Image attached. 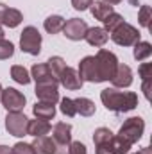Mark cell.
Returning <instances> with one entry per match:
<instances>
[{"instance_id":"7402d4cb","label":"cell","mask_w":152,"mask_h":154,"mask_svg":"<svg viewBox=\"0 0 152 154\" xmlns=\"http://www.w3.org/2000/svg\"><path fill=\"white\" fill-rule=\"evenodd\" d=\"M65 22H66V20H65L63 16H59V14H52V16H48V18L45 20L43 27H45V31H47L48 34H57V32L63 31Z\"/></svg>"},{"instance_id":"603a6c76","label":"cell","mask_w":152,"mask_h":154,"mask_svg":"<svg viewBox=\"0 0 152 154\" xmlns=\"http://www.w3.org/2000/svg\"><path fill=\"white\" fill-rule=\"evenodd\" d=\"M47 66H48V70H50L52 77L59 82V75H61V74H63V70L66 68L65 59H63V57H59V56H54V57H50V59L47 61Z\"/></svg>"},{"instance_id":"7c38bea8","label":"cell","mask_w":152,"mask_h":154,"mask_svg":"<svg viewBox=\"0 0 152 154\" xmlns=\"http://www.w3.org/2000/svg\"><path fill=\"white\" fill-rule=\"evenodd\" d=\"M111 82L114 88H129L132 84V70L127 65H118Z\"/></svg>"},{"instance_id":"d590c367","label":"cell","mask_w":152,"mask_h":154,"mask_svg":"<svg viewBox=\"0 0 152 154\" xmlns=\"http://www.w3.org/2000/svg\"><path fill=\"white\" fill-rule=\"evenodd\" d=\"M91 4H93V0H72V5L77 11H86Z\"/></svg>"},{"instance_id":"5b68a950","label":"cell","mask_w":152,"mask_h":154,"mask_svg":"<svg viewBox=\"0 0 152 154\" xmlns=\"http://www.w3.org/2000/svg\"><path fill=\"white\" fill-rule=\"evenodd\" d=\"M20 47L23 52L31 54V56H38L41 52V34L36 27L29 25L22 31V36H20Z\"/></svg>"},{"instance_id":"44dd1931","label":"cell","mask_w":152,"mask_h":154,"mask_svg":"<svg viewBox=\"0 0 152 154\" xmlns=\"http://www.w3.org/2000/svg\"><path fill=\"white\" fill-rule=\"evenodd\" d=\"M31 79H34L36 82H47V81H56L52 74H50V70H48V66H47V63H38V65H34L32 66V70H31Z\"/></svg>"},{"instance_id":"74e56055","label":"cell","mask_w":152,"mask_h":154,"mask_svg":"<svg viewBox=\"0 0 152 154\" xmlns=\"http://www.w3.org/2000/svg\"><path fill=\"white\" fill-rule=\"evenodd\" d=\"M141 91L145 93V99L150 100V79H149V81H143V84H141Z\"/></svg>"},{"instance_id":"f6af8a7d","label":"cell","mask_w":152,"mask_h":154,"mask_svg":"<svg viewBox=\"0 0 152 154\" xmlns=\"http://www.w3.org/2000/svg\"><path fill=\"white\" fill-rule=\"evenodd\" d=\"M11 154H13V151H11Z\"/></svg>"},{"instance_id":"4316f807","label":"cell","mask_w":152,"mask_h":154,"mask_svg":"<svg viewBox=\"0 0 152 154\" xmlns=\"http://www.w3.org/2000/svg\"><path fill=\"white\" fill-rule=\"evenodd\" d=\"M123 23V16L122 14H118V13H111L106 20H104V29L108 31V32H113L116 27H120Z\"/></svg>"},{"instance_id":"d6a6232c","label":"cell","mask_w":152,"mask_h":154,"mask_svg":"<svg viewBox=\"0 0 152 154\" xmlns=\"http://www.w3.org/2000/svg\"><path fill=\"white\" fill-rule=\"evenodd\" d=\"M138 74L143 81H149L152 79V63H143L140 68H138Z\"/></svg>"},{"instance_id":"3957f363","label":"cell","mask_w":152,"mask_h":154,"mask_svg":"<svg viewBox=\"0 0 152 154\" xmlns=\"http://www.w3.org/2000/svg\"><path fill=\"white\" fill-rule=\"evenodd\" d=\"M97 59V66H99V75L100 81H111L116 72V66H118V59L113 52L106 50V48H100L95 56Z\"/></svg>"},{"instance_id":"1f68e13d","label":"cell","mask_w":152,"mask_h":154,"mask_svg":"<svg viewBox=\"0 0 152 154\" xmlns=\"http://www.w3.org/2000/svg\"><path fill=\"white\" fill-rule=\"evenodd\" d=\"M13 149V154H36L34 152V147L32 143H25V142H18Z\"/></svg>"},{"instance_id":"484cf974","label":"cell","mask_w":152,"mask_h":154,"mask_svg":"<svg viewBox=\"0 0 152 154\" xmlns=\"http://www.w3.org/2000/svg\"><path fill=\"white\" fill-rule=\"evenodd\" d=\"M113 136L114 134L111 133V129H108V127H99V129H95V133H93V142H95V145H100V143L109 142Z\"/></svg>"},{"instance_id":"e575fe53","label":"cell","mask_w":152,"mask_h":154,"mask_svg":"<svg viewBox=\"0 0 152 154\" xmlns=\"http://www.w3.org/2000/svg\"><path fill=\"white\" fill-rule=\"evenodd\" d=\"M97 154H116L114 152V149H113V145H111V140L106 142V143L97 145Z\"/></svg>"},{"instance_id":"d4e9b609","label":"cell","mask_w":152,"mask_h":154,"mask_svg":"<svg viewBox=\"0 0 152 154\" xmlns=\"http://www.w3.org/2000/svg\"><path fill=\"white\" fill-rule=\"evenodd\" d=\"M11 77H13L18 84H29V82H31L29 72H27L22 65H14V66L11 68Z\"/></svg>"},{"instance_id":"ee69618b","label":"cell","mask_w":152,"mask_h":154,"mask_svg":"<svg viewBox=\"0 0 152 154\" xmlns=\"http://www.w3.org/2000/svg\"><path fill=\"white\" fill-rule=\"evenodd\" d=\"M0 97H2V84H0Z\"/></svg>"},{"instance_id":"9c48e42d","label":"cell","mask_w":152,"mask_h":154,"mask_svg":"<svg viewBox=\"0 0 152 154\" xmlns=\"http://www.w3.org/2000/svg\"><path fill=\"white\" fill-rule=\"evenodd\" d=\"M57 81H47V82H36V97L41 102L56 104L59 100V91H57Z\"/></svg>"},{"instance_id":"83f0119b","label":"cell","mask_w":152,"mask_h":154,"mask_svg":"<svg viewBox=\"0 0 152 154\" xmlns=\"http://www.w3.org/2000/svg\"><path fill=\"white\" fill-rule=\"evenodd\" d=\"M150 20H152V9L150 5H141L140 7V13H138V22L141 27L149 29L150 27Z\"/></svg>"},{"instance_id":"ab89813d","label":"cell","mask_w":152,"mask_h":154,"mask_svg":"<svg viewBox=\"0 0 152 154\" xmlns=\"http://www.w3.org/2000/svg\"><path fill=\"white\" fill-rule=\"evenodd\" d=\"M5 4H0V23H2V18H4V13H5Z\"/></svg>"},{"instance_id":"52a82bcc","label":"cell","mask_w":152,"mask_h":154,"mask_svg":"<svg viewBox=\"0 0 152 154\" xmlns=\"http://www.w3.org/2000/svg\"><path fill=\"white\" fill-rule=\"evenodd\" d=\"M0 100H2V106L7 109V111H22L23 108H25V95L22 93V91H18V90H14V88H5V90H2V97H0Z\"/></svg>"},{"instance_id":"f1b7e54d","label":"cell","mask_w":152,"mask_h":154,"mask_svg":"<svg viewBox=\"0 0 152 154\" xmlns=\"http://www.w3.org/2000/svg\"><path fill=\"white\" fill-rule=\"evenodd\" d=\"M111 145H113V149H114V152H116V154H127V152H129V149L132 147L131 143H127L125 140H122L118 134L111 138Z\"/></svg>"},{"instance_id":"4dcf8cb0","label":"cell","mask_w":152,"mask_h":154,"mask_svg":"<svg viewBox=\"0 0 152 154\" xmlns=\"http://www.w3.org/2000/svg\"><path fill=\"white\" fill-rule=\"evenodd\" d=\"M14 54V45L7 39H0V59H9Z\"/></svg>"},{"instance_id":"6da1fadb","label":"cell","mask_w":152,"mask_h":154,"mask_svg":"<svg viewBox=\"0 0 152 154\" xmlns=\"http://www.w3.org/2000/svg\"><path fill=\"white\" fill-rule=\"evenodd\" d=\"M100 100L106 106V109L114 113H125L138 106V95L134 91H118L116 88L102 90Z\"/></svg>"},{"instance_id":"5bb4252c","label":"cell","mask_w":152,"mask_h":154,"mask_svg":"<svg viewBox=\"0 0 152 154\" xmlns=\"http://www.w3.org/2000/svg\"><path fill=\"white\" fill-rule=\"evenodd\" d=\"M52 140L56 143H70L72 142V125L66 122H57L52 127Z\"/></svg>"},{"instance_id":"7a4b0ae2","label":"cell","mask_w":152,"mask_h":154,"mask_svg":"<svg viewBox=\"0 0 152 154\" xmlns=\"http://www.w3.org/2000/svg\"><path fill=\"white\" fill-rule=\"evenodd\" d=\"M143 131H145V122H143V118H141V116H131V118H127V120L123 122V125L120 127L118 136H120L122 140H125L127 143L132 145V143H136V142L141 138Z\"/></svg>"},{"instance_id":"8fae6325","label":"cell","mask_w":152,"mask_h":154,"mask_svg":"<svg viewBox=\"0 0 152 154\" xmlns=\"http://www.w3.org/2000/svg\"><path fill=\"white\" fill-rule=\"evenodd\" d=\"M59 82H61L66 90H81L84 81L79 77V72H77L75 68L66 66V68L63 70V74L59 75Z\"/></svg>"},{"instance_id":"f35d334b","label":"cell","mask_w":152,"mask_h":154,"mask_svg":"<svg viewBox=\"0 0 152 154\" xmlns=\"http://www.w3.org/2000/svg\"><path fill=\"white\" fill-rule=\"evenodd\" d=\"M11 147H7V145H0V154H11Z\"/></svg>"},{"instance_id":"e0dca14e","label":"cell","mask_w":152,"mask_h":154,"mask_svg":"<svg viewBox=\"0 0 152 154\" xmlns=\"http://www.w3.org/2000/svg\"><path fill=\"white\" fill-rule=\"evenodd\" d=\"M34 147V152L36 154H54V149H56V142L48 136H38L32 143Z\"/></svg>"},{"instance_id":"60d3db41","label":"cell","mask_w":152,"mask_h":154,"mask_svg":"<svg viewBox=\"0 0 152 154\" xmlns=\"http://www.w3.org/2000/svg\"><path fill=\"white\" fill-rule=\"evenodd\" d=\"M138 154H152V149H150V147H143Z\"/></svg>"},{"instance_id":"2e32d148","label":"cell","mask_w":152,"mask_h":154,"mask_svg":"<svg viewBox=\"0 0 152 154\" xmlns=\"http://www.w3.org/2000/svg\"><path fill=\"white\" fill-rule=\"evenodd\" d=\"M50 124L47 122V120H29V125H27V134H31V136H34V138H38V136H47L48 133H50Z\"/></svg>"},{"instance_id":"7bdbcfd3","label":"cell","mask_w":152,"mask_h":154,"mask_svg":"<svg viewBox=\"0 0 152 154\" xmlns=\"http://www.w3.org/2000/svg\"><path fill=\"white\" fill-rule=\"evenodd\" d=\"M4 36H5V34H4V29L0 27V39H4Z\"/></svg>"},{"instance_id":"ac0fdd59","label":"cell","mask_w":152,"mask_h":154,"mask_svg":"<svg viewBox=\"0 0 152 154\" xmlns=\"http://www.w3.org/2000/svg\"><path fill=\"white\" fill-rule=\"evenodd\" d=\"M74 104H75V111L81 116H91L95 115V102L86 99V97H79V99H74Z\"/></svg>"},{"instance_id":"836d02e7","label":"cell","mask_w":152,"mask_h":154,"mask_svg":"<svg viewBox=\"0 0 152 154\" xmlns=\"http://www.w3.org/2000/svg\"><path fill=\"white\" fill-rule=\"evenodd\" d=\"M68 154H86V145L81 142H72L68 147Z\"/></svg>"},{"instance_id":"9a60e30c","label":"cell","mask_w":152,"mask_h":154,"mask_svg":"<svg viewBox=\"0 0 152 154\" xmlns=\"http://www.w3.org/2000/svg\"><path fill=\"white\" fill-rule=\"evenodd\" d=\"M32 113L36 118L39 120H52L54 116H56V104H48V102H36L34 106H32Z\"/></svg>"},{"instance_id":"ba28073f","label":"cell","mask_w":152,"mask_h":154,"mask_svg":"<svg viewBox=\"0 0 152 154\" xmlns=\"http://www.w3.org/2000/svg\"><path fill=\"white\" fill-rule=\"evenodd\" d=\"M79 77L82 81H88V82H102L100 75H99V66H97L95 56H86L84 59H81V63H79Z\"/></svg>"},{"instance_id":"30bf717a","label":"cell","mask_w":152,"mask_h":154,"mask_svg":"<svg viewBox=\"0 0 152 154\" xmlns=\"http://www.w3.org/2000/svg\"><path fill=\"white\" fill-rule=\"evenodd\" d=\"M88 29H90V27H88V23H86L84 20H81V18H70V20L65 22L63 32H65V36L68 39L79 41V39H82L86 36V31H88Z\"/></svg>"},{"instance_id":"8992f818","label":"cell","mask_w":152,"mask_h":154,"mask_svg":"<svg viewBox=\"0 0 152 154\" xmlns=\"http://www.w3.org/2000/svg\"><path fill=\"white\" fill-rule=\"evenodd\" d=\"M27 125H29V118L22 111H9L5 116V129L11 136H16V138L25 136Z\"/></svg>"},{"instance_id":"277c9868","label":"cell","mask_w":152,"mask_h":154,"mask_svg":"<svg viewBox=\"0 0 152 154\" xmlns=\"http://www.w3.org/2000/svg\"><path fill=\"white\" fill-rule=\"evenodd\" d=\"M140 38H141L140 31L136 27L125 23V22L111 32V39H113L116 45H120V47H132L134 43L140 41Z\"/></svg>"},{"instance_id":"d6986e66","label":"cell","mask_w":152,"mask_h":154,"mask_svg":"<svg viewBox=\"0 0 152 154\" xmlns=\"http://www.w3.org/2000/svg\"><path fill=\"white\" fill-rule=\"evenodd\" d=\"M22 20H23V14H22L18 9L7 7L5 13H4V18H2V23H4L5 27H9V29H14V27H18V25L22 23Z\"/></svg>"},{"instance_id":"b9f144b4","label":"cell","mask_w":152,"mask_h":154,"mask_svg":"<svg viewBox=\"0 0 152 154\" xmlns=\"http://www.w3.org/2000/svg\"><path fill=\"white\" fill-rule=\"evenodd\" d=\"M102 2H106V4H109V5H116V4H120L122 0H102Z\"/></svg>"},{"instance_id":"4fadbf2b","label":"cell","mask_w":152,"mask_h":154,"mask_svg":"<svg viewBox=\"0 0 152 154\" xmlns=\"http://www.w3.org/2000/svg\"><path fill=\"white\" fill-rule=\"evenodd\" d=\"M84 39L91 45V47H104L109 39V32L104 27H91L86 31Z\"/></svg>"},{"instance_id":"ffe728a7","label":"cell","mask_w":152,"mask_h":154,"mask_svg":"<svg viewBox=\"0 0 152 154\" xmlns=\"http://www.w3.org/2000/svg\"><path fill=\"white\" fill-rule=\"evenodd\" d=\"M90 7H91V14L95 16V20H100V22H104L111 13H114L113 5H109V4H106V2H102V0L91 4Z\"/></svg>"},{"instance_id":"8d00e7d4","label":"cell","mask_w":152,"mask_h":154,"mask_svg":"<svg viewBox=\"0 0 152 154\" xmlns=\"http://www.w3.org/2000/svg\"><path fill=\"white\" fill-rule=\"evenodd\" d=\"M68 147L70 143H56V149H54V154H68Z\"/></svg>"},{"instance_id":"f546056e","label":"cell","mask_w":152,"mask_h":154,"mask_svg":"<svg viewBox=\"0 0 152 154\" xmlns=\"http://www.w3.org/2000/svg\"><path fill=\"white\" fill-rule=\"evenodd\" d=\"M59 109H61V113H63V115H66V116H75L77 115L74 99H68V97L61 99V106H59Z\"/></svg>"},{"instance_id":"cb8c5ba5","label":"cell","mask_w":152,"mask_h":154,"mask_svg":"<svg viewBox=\"0 0 152 154\" xmlns=\"http://www.w3.org/2000/svg\"><path fill=\"white\" fill-rule=\"evenodd\" d=\"M150 54H152V45L149 41H138V43H134V59L143 61V59L150 57Z\"/></svg>"}]
</instances>
